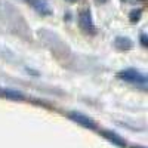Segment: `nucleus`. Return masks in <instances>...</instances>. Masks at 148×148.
<instances>
[{"label": "nucleus", "instance_id": "f257e3e1", "mask_svg": "<svg viewBox=\"0 0 148 148\" xmlns=\"http://www.w3.org/2000/svg\"><path fill=\"white\" fill-rule=\"evenodd\" d=\"M116 77L121 82H125V83H129V84H133V86H136V88H141V89H147V86H148V79H147V74L136 70V68H133V67H129V68H125V70H121L116 74Z\"/></svg>", "mask_w": 148, "mask_h": 148}, {"label": "nucleus", "instance_id": "f03ea898", "mask_svg": "<svg viewBox=\"0 0 148 148\" xmlns=\"http://www.w3.org/2000/svg\"><path fill=\"white\" fill-rule=\"evenodd\" d=\"M79 27L89 36L96 34V27H95L90 9H83L79 12Z\"/></svg>", "mask_w": 148, "mask_h": 148}, {"label": "nucleus", "instance_id": "7ed1b4c3", "mask_svg": "<svg viewBox=\"0 0 148 148\" xmlns=\"http://www.w3.org/2000/svg\"><path fill=\"white\" fill-rule=\"evenodd\" d=\"M67 116H68V119H70L71 121L77 123V125H80V126L84 127V129H89V130H95V129H96V121H95L92 117L80 113V111L73 110V111H70Z\"/></svg>", "mask_w": 148, "mask_h": 148}, {"label": "nucleus", "instance_id": "20e7f679", "mask_svg": "<svg viewBox=\"0 0 148 148\" xmlns=\"http://www.w3.org/2000/svg\"><path fill=\"white\" fill-rule=\"evenodd\" d=\"M27 5H30L37 14L42 15V16H49L52 15V9L51 6H49V3L46 2V0H24Z\"/></svg>", "mask_w": 148, "mask_h": 148}, {"label": "nucleus", "instance_id": "39448f33", "mask_svg": "<svg viewBox=\"0 0 148 148\" xmlns=\"http://www.w3.org/2000/svg\"><path fill=\"white\" fill-rule=\"evenodd\" d=\"M101 135H102L104 138H107L111 144H114V145H117V147H121V148L126 147V139H123L119 133H116V132H113V130L104 129V130H101Z\"/></svg>", "mask_w": 148, "mask_h": 148}, {"label": "nucleus", "instance_id": "423d86ee", "mask_svg": "<svg viewBox=\"0 0 148 148\" xmlns=\"http://www.w3.org/2000/svg\"><path fill=\"white\" fill-rule=\"evenodd\" d=\"M114 47L117 49V51H132L133 49V42L129 39L127 36H117L114 39Z\"/></svg>", "mask_w": 148, "mask_h": 148}, {"label": "nucleus", "instance_id": "0eeeda50", "mask_svg": "<svg viewBox=\"0 0 148 148\" xmlns=\"http://www.w3.org/2000/svg\"><path fill=\"white\" fill-rule=\"evenodd\" d=\"M142 12H144V10H142L141 8L130 10V12H129V21H130V24H136V22H139L141 18H142Z\"/></svg>", "mask_w": 148, "mask_h": 148}, {"label": "nucleus", "instance_id": "6e6552de", "mask_svg": "<svg viewBox=\"0 0 148 148\" xmlns=\"http://www.w3.org/2000/svg\"><path fill=\"white\" fill-rule=\"evenodd\" d=\"M139 43H141V46H142L144 49L148 47V36H147L145 31H141V33H139Z\"/></svg>", "mask_w": 148, "mask_h": 148}, {"label": "nucleus", "instance_id": "1a4fd4ad", "mask_svg": "<svg viewBox=\"0 0 148 148\" xmlns=\"http://www.w3.org/2000/svg\"><path fill=\"white\" fill-rule=\"evenodd\" d=\"M126 3H138V2H142V0H123Z\"/></svg>", "mask_w": 148, "mask_h": 148}, {"label": "nucleus", "instance_id": "9d476101", "mask_svg": "<svg viewBox=\"0 0 148 148\" xmlns=\"http://www.w3.org/2000/svg\"><path fill=\"white\" fill-rule=\"evenodd\" d=\"M108 0H96V3H107Z\"/></svg>", "mask_w": 148, "mask_h": 148}, {"label": "nucleus", "instance_id": "9b49d317", "mask_svg": "<svg viewBox=\"0 0 148 148\" xmlns=\"http://www.w3.org/2000/svg\"><path fill=\"white\" fill-rule=\"evenodd\" d=\"M65 2H68V3H76V2H79V0H65Z\"/></svg>", "mask_w": 148, "mask_h": 148}, {"label": "nucleus", "instance_id": "f8f14e48", "mask_svg": "<svg viewBox=\"0 0 148 148\" xmlns=\"http://www.w3.org/2000/svg\"><path fill=\"white\" fill-rule=\"evenodd\" d=\"M130 148H145V147H141V145H135V147H130Z\"/></svg>", "mask_w": 148, "mask_h": 148}]
</instances>
